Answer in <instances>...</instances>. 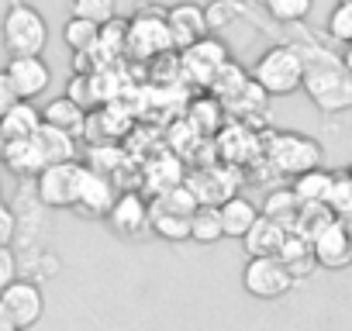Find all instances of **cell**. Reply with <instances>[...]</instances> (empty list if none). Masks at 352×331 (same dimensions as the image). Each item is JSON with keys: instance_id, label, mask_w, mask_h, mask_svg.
Wrapping results in <instances>:
<instances>
[{"instance_id": "obj_1", "label": "cell", "mask_w": 352, "mask_h": 331, "mask_svg": "<svg viewBox=\"0 0 352 331\" xmlns=\"http://www.w3.org/2000/svg\"><path fill=\"white\" fill-rule=\"evenodd\" d=\"M304 56V90L314 100L318 111L338 114L352 107V76L345 73L342 59L318 52V49H300Z\"/></svg>"}, {"instance_id": "obj_2", "label": "cell", "mask_w": 352, "mask_h": 331, "mask_svg": "<svg viewBox=\"0 0 352 331\" xmlns=\"http://www.w3.org/2000/svg\"><path fill=\"white\" fill-rule=\"evenodd\" d=\"M252 83L266 93V97H290L297 90H304V56L300 45H270L263 49V56L252 66Z\"/></svg>"}, {"instance_id": "obj_3", "label": "cell", "mask_w": 352, "mask_h": 331, "mask_svg": "<svg viewBox=\"0 0 352 331\" xmlns=\"http://www.w3.org/2000/svg\"><path fill=\"white\" fill-rule=\"evenodd\" d=\"M0 42L8 56H42L49 45V21L28 0H11L0 21Z\"/></svg>"}, {"instance_id": "obj_4", "label": "cell", "mask_w": 352, "mask_h": 331, "mask_svg": "<svg viewBox=\"0 0 352 331\" xmlns=\"http://www.w3.org/2000/svg\"><path fill=\"white\" fill-rule=\"evenodd\" d=\"M263 152L270 159V166L283 176H300L307 170L324 166V148L318 138L304 135V131H273L263 141Z\"/></svg>"}, {"instance_id": "obj_5", "label": "cell", "mask_w": 352, "mask_h": 331, "mask_svg": "<svg viewBox=\"0 0 352 331\" xmlns=\"http://www.w3.org/2000/svg\"><path fill=\"white\" fill-rule=\"evenodd\" d=\"M83 170H87V166H83L80 159L45 166V170L32 180V183H35L38 201H42L49 211H73V207H76V197H80Z\"/></svg>"}, {"instance_id": "obj_6", "label": "cell", "mask_w": 352, "mask_h": 331, "mask_svg": "<svg viewBox=\"0 0 352 331\" xmlns=\"http://www.w3.org/2000/svg\"><path fill=\"white\" fill-rule=\"evenodd\" d=\"M169 49H173V35H169V25H166V11L162 8H142L128 21L124 52L138 56V59H155V56H166Z\"/></svg>"}, {"instance_id": "obj_7", "label": "cell", "mask_w": 352, "mask_h": 331, "mask_svg": "<svg viewBox=\"0 0 352 331\" xmlns=\"http://www.w3.org/2000/svg\"><path fill=\"white\" fill-rule=\"evenodd\" d=\"M290 269L280 262V255H256L242 266V290L256 300H280L294 290Z\"/></svg>"}, {"instance_id": "obj_8", "label": "cell", "mask_w": 352, "mask_h": 331, "mask_svg": "<svg viewBox=\"0 0 352 331\" xmlns=\"http://www.w3.org/2000/svg\"><path fill=\"white\" fill-rule=\"evenodd\" d=\"M0 304H4V310L14 317V324L21 331L35 328L45 314V293H42V283L28 279V276H18L4 293H0Z\"/></svg>"}, {"instance_id": "obj_9", "label": "cell", "mask_w": 352, "mask_h": 331, "mask_svg": "<svg viewBox=\"0 0 352 331\" xmlns=\"http://www.w3.org/2000/svg\"><path fill=\"white\" fill-rule=\"evenodd\" d=\"M166 25H169V35H173V49L187 52L190 45H197L201 38L211 35V25H208V11L194 0H184V4H173L166 11Z\"/></svg>"}, {"instance_id": "obj_10", "label": "cell", "mask_w": 352, "mask_h": 331, "mask_svg": "<svg viewBox=\"0 0 352 331\" xmlns=\"http://www.w3.org/2000/svg\"><path fill=\"white\" fill-rule=\"evenodd\" d=\"M4 69H8V76H11V83H14V90H18L21 100H32L35 104L52 87V66L42 56H11Z\"/></svg>"}, {"instance_id": "obj_11", "label": "cell", "mask_w": 352, "mask_h": 331, "mask_svg": "<svg viewBox=\"0 0 352 331\" xmlns=\"http://www.w3.org/2000/svg\"><path fill=\"white\" fill-rule=\"evenodd\" d=\"M311 245H314V259L318 266L324 269H345L352 266V242H349V228L335 218L328 221L324 228H318L311 235Z\"/></svg>"}, {"instance_id": "obj_12", "label": "cell", "mask_w": 352, "mask_h": 331, "mask_svg": "<svg viewBox=\"0 0 352 331\" xmlns=\"http://www.w3.org/2000/svg\"><path fill=\"white\" fill-rule=\"evenodd\" d=\"M114 201H118V190H114L111 176H104V173H97V170L87 166V170H83V183H80V197H76L73 211L83 214V218H107Z\"/></svg>"}, {"instance_id": "obj_13", "label": "cell", "mask_w": 352, "mask_h": 331, "mask_svg": "<svg viewBox=\"0 0 352 331\" xmlns=\"http://www.w3.org/2000/svg\"><path fill=\"white\" fill-rule=\"evenodd\" d=\"M232 59H228V49L218 42V38H201L197 45H190L187 52H184V69L197 80V83H204V87H211L214 83V76L228 66Z\"/></svg>"}, {"instance_id": "obj_14", "label": "cell", "mask_w": 352, "mask_h": 331, "mask_svg": "<svg viewBox=\"0 0 352 331\" xmlns=\"http://www.w3.org/2000/svg\"><path fill=\"white\" fill-rule=\"evenodd\" d=\"M107 225H111L121 238H138V235H145V231H148V201H145L142 194H131V190L118 194V201H114V207H111V214H107Z\"/></svg>"}, {"instance_id": "obj_15", "label": "cell", "mask_w": 352, "mask_h": 331, "mask_svg": "<svg viewBox=\"0 0 352 331\" xmlns=\"http://www.w3.org/2000/svg\"><path fill=\"white\" fill-rule=\"evenodd\" d=\"M187 187L194 190L197 204L201 207H221L225 201L235 197V183H232V173L221 170V166H208V170L194 173L187 180Z\"/></svg>"}, {"instance_id": "obj_16", "label": "cell", "mask_w": 352, "mask_h": 331, "mask_svg": "<svg viewBox=\"0 0 352 331\" xmlns=\"http://www.w3.org/2000/svg\"><path fill=\"white\" fill-rule=\"evenodd\" d=\"M0 162L8 166V173H14L18 180H35L45 170V159L35 138H21V141H4L0 145Z\"/></svg>"}, {"instance_id": "obj_17", "label": "cell", "mask_w": 352, "mask_h": 331, "mask_svg": "<svg viewBox=\"0 0 352 331\" xmlns=\"http://www.w3.org/2000/svg\"><path fill=\"white\" fill-rule=\"evenodd\" d=\"M87 117H90V111L80 107L76 100H69L66 93H63V97H52V100L42 107V124L59 128V131H66V135H73V138H83V135H87Z\"/></svg>"}, {"instance_id": "obj_18", "label": "cell", "mask_w": 352, "mask_h": 331, "mask_svg": "<svg viewBox=\"0 0 352 331\" xmlns=\"http://www.w3.org/2000/svg\"><path fill=\"white\" fill-rule=\"evenodd\" d=\"M42 128V107H35L32 100H18L4 117H0V145L4 141H21V138H35Z\"/></svg>"}, {"instance_id": "obj_19", "label": "cell", "mask_w": 352, "mask_h": 331, "mask_svg": "<svg viewBox=\"0 0 352 331\" xmlns=\"http://www.w3.org/2000/svg\"><path fill=\"white\" fill-rule=\"evenodd\" d=\"M283 242H287V228L276 225V221H270L266 214H259L256 225L249 228V235L242 238L249 259H256V255H280Z\"/></svg>"}, {"instance_id": "obj_20", "label": "cell", "mask_w": 352, "mask_h": 331, "mask_svg": "<svg viewBox=\"0 0 352 331\" xmlns=\"http://www.w3.org/2000/svg\"><path fill=\"white\" fill-rule=\"evenodd\" d=\"M280 262L290 269L294 279H307V276L318 269L311 238L300 235V231H287V242H283V249H280Z\"/></svg>"}, {"instance_id": "obj_21", "label": "cell", "mask_w": 352, "mask_h": 331, "mask_svg": "<svg viewBox=\"0 0 352 331\" xmlns=\"http://www.w3.org/2000/svg\"><path fill=\"white\" fill-rule=\"evenodd\" d=\"M218 214H221V228H225V238H245L249 235V228L256 225V218L263 214L249 197H232V201H225L221 207H218Z\"/></svg>"}, {"instance_id": "obj_22", "label": "cell", "mask_w": 352, "mask_h": 331, "mask_svg": "<svg viewBox=\"0 0 352 331\" xmlns=\"http://www.w3.org/2000/svg\"><path fill=\"white\" fill-rule=\"evenodd\" d=\"M190 218L187 214H173V211H166V207L148 201V231L155 238H162V242H173V245L187 242L190 238Z\"/></svg>"}, {"instance_id": "obj_23", "label": "cell", "mask_w": 352, "mask_h": 331, "mask_svg": "<svg viewBox=\"0 0 352 331\" xmlns=\"http://www.w3.org/2000/svg\"><path fill=\"white\" fill-rule=\"evenodd\" d=\"M331 183H335V173L318 166V170H307L300 176H294V197L297 204H328V194H331Z\"/></svg>"}, {"instance_id": "obj_24", "label": "cell", "mask_w": 352, "mask_h": 331, "mask_svg": "<svg viewBox=\"0 0 352 331\" xmlns=\"http://www.w3.org/2000/svg\"><path fill=\"white\" fill-rule=\"evenodd\" d=\"M35 141H38V148H42L45 166L73 162V159H76V138H73V135H66V131H59V128L42 124V128H38V135H35Z\"/></svg>"}, {"instance_id": "obj_25", "label": "cell", "mask_w": 352, "mask_h": 331, "mask_svg": "<svg viewBox=\"0 0 352 331\" xmlns=\"http://www.w3.org/2000/svg\"><path fill=\"white\" fill-rule=\"evenodd\" d=\"M97 38H100V25H94V21H83V18H73L69 14V21L63 25V42H66V49L73 56L94 52L97 49Z\"/></svg>"}, {"instance_id": "obj_26", "label": "cell", "mask_w": 352, "mask_h": 331, "mask_svg": "<svg viewBox=\"0 0 352 331\" xmlns=\"http://www.w3.org/2000/svg\"><path fill=\"white\" fill-rule=\"evenodd\" d=\"M297 211H300V204H297L294 190H270V194H266L263 214H266L270 221L283 225L287 231H294V228H297Z\"/></svg>"}, {"instance_id": "obj_27", "label": "cell", "mask_w": 352, "mask_h": 331, "mask_svg": "<svg viewBox=\"0 0 352 331\" xmlns=\"http://www.w3.org/2000/svg\"><path fill=\"white\" fill-rule=\"evenodd\" d=\"M225 238V228H221V214L218 207H197L194 218H190V242L197 245H214Z\"/></svg>"}, {"instance_id": "obj_28", "label": "cell", "mask_w": 352, "mask_h": 331, "mask_svg": "<svg viewBox=\"0 0 352 331\" xmlns=\"http://www.w3.org/2000/svg\"><path fill=\"white\" fill-rule=\"evenodd\" d=\"M263 8L276 25H300L311 18L314 0H263Z\"/></svg>"}, {"instance_id": "obj_29", "label": "cell", "mask_w": 352, "mask_h": 331, "mask_svg": "<svg viewBox=\"0 0 352 331\" xmlns=\"http://www.w3.org/2000/svg\"><path fill=\"white\" fill-rule=\"evenodd\" d=\"M69 14L104 28L107 21L118 18V0H69Z\"/></svg>"}, {"instance_id": "obj_30", "label": "cell", "mask_w": 352, "mask_h": 331, "mask_svg": "<svg viewBox=\"0 0 352 331\" xmlns=\"http://www.w3.org/2000/svg\"><path fill=\"white\" fill-rule=\"evenodd\" d=\"M328 207L338 221H349L352 218V176L349 173H335V183H331V194H328Z\"/></svg>"}, {"instance_id": "obj_31", "label": "cell", "mask_w": 352, "mask_h": 331, "mask_svg": "<svg viewBox=\"0 0 352 331\" xmlns=\"http://www.w3.org/2000/svg\"><path fill=\"white\" fill-rule=\"evenodd\" d=\"M328 38H335L338 45L352 42V4H335V11L328 14Z\"/></svg>"}, {"instance_id": "obj_32", "label": "cell", "mask_w": 352, "mask_h": 331, "mask_svg": "<svg viewBox=\"0 0 352 331\" xmlns=\"http://www.w3.org/2000/svg\"><path fill=\"white\" fill-rule=\"evenodd\" d=\"M18 276H21V259H18L14 245L11 249H0V293H4Z\"/></svg>"}, {"instance_id": "obj_33", "label": "cell", "mask_w": 352, "mask_h": 331, "mask_svg": "<svg viewBox=\"0 0 352 331\" xmlns=\"http://www.w3.org/2000/svg\"><path fill=\"white\" fill-rule=\"evenodd\" d=\"M18 238V214L11 204H0V249H11Z\"/></svg>"}, {"instance_id": "obj_34", "label": "cell", "mask_w": 352, "mask_h": 331, "mask_svg": "<svg viewBox=\"0 0 352 331\" xmlns=\"http://www.w3.org/2000/svg\"><path fill=\"white\" fill-rule=\"evenodd\" d=\"M18 100H21V97H18V90H14V83H11L8 69H0V117H4Z\"/></svg>"}, {"instance_id": "obj_35", "label": "cell", "mask_w": 352, "mask_h": 331, "mask_svg": "<svg viewBox=\"0 0 352 331\" xmlns=\"http://www.w3.org/2000/svg\"><path fill=\"white\" fill-rule=\"evenodd\" d=\"M0 331H21V328L14 324V317L4 310V304H0Z\"/></svg>"}, {"instance_id": "obj_36", "label": "cell", "mask_w": 352, "mask_h": 331, "mask_svg": "<svg viewBox=\"0 0 352 331\" xmlns=\"http://www.w3.org/2000/svg\"><path fill=\"white\" fill-rule=\"evenodd\" d=\"M338 59H342V66H345V73L352 76V42H349V45H342V56H338Z\"/></svg>"}, {"instance_id": "obj_37", "label": "cell", "mask_w": 352, "mask_h": 331, "mask_svg": "<svg viewBox=\"0 0 352 331\" xmlns=\"http://www.w3.org/2000/svg\"><path fill=\"white\" fill-rule=\"evenodd\" d=\"M342 225L349 228V242H352V218H349V221H342Z\"/></svg>"}, {"instance_id": "obj_38", "label": "cell", "mask_w": 352, "mask_h": 331, "mask_svg": "<svg viewBox=\"0 0 352 331\" xmlns=\"http://www.w3.org/2000/svg\"><path fill=\"white\" fill-rule=\"evenodd\" d=\"M0 204H4V180H0Z\"/></svg>"}, {"instance_id": "obj_39", "label": "cell", "mask_w": 352, "mask_h": 331, "mask_svg": "<svg viewBox=\"0 0 352 331\" xmlns=\"http://www.w3.org/2000/svg\"><path fill=\"white\" fill-rule=\"evenodd\" d=\"M345 173H349V176H352V162H349V170H345Z\"/></svg>"}, {"instance_id": "obj_40", "label": "cell", "mask_w": 352, "mask_h": 331, "mask_svg": "<svg viewBox=\"0 0 352 331\" xmlns=\"http://www.w3.org/2000/svg\"><path fill=\"white\" fill-rule=\"evenodd\" d=\"M338 4H352V0H338Z\"/></svg>"}]
</instances>
